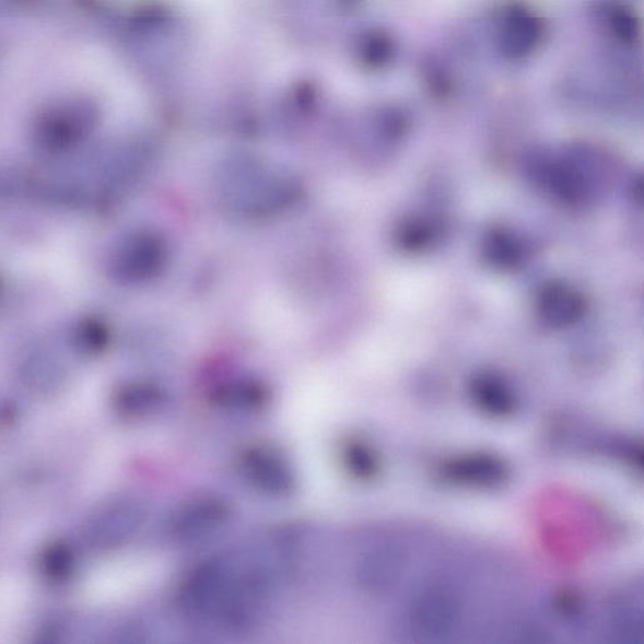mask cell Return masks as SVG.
<instances>
[{
  "mask_svg": "<svg viewBox=\"0 0 644 644\" xmlns=\"http://www.w3.org/2000/svg\"><path fill=\"white\" fill-rule=\"evenodd\" d=\"M294 559V541L283 535L208 559L182 584V612L227 632L255 630L270 613L274 590Z\"/></svg>",
  "mask_w": 644,
  "mask_h": 644,
  "instance_id": "cell-1",
  "label": "cell"
},
{
  "mask_svg": "<svg viewBox=\"0 0 644 644\" xmlns=\"http://www.w3.org/2000/svg\"><path fill=\"white\" fill-rule=\"evenodd\" d=\"M599 162L587 156L539 157L529 163L530 178L557 202L585 207L598 196Z\"/></svg>",
  "mask_w": 644,
  "mask_h": 644,
  "instance_id": "cell-2",
  "label": "cell"
},
{
  "mask_svg": "<svg viewBox=\"0 0 644 644\" xmlns=\"http://www.w3.org/2000/svg\"><path fill=\"white\" fill-rule=\"evenodd\" d=\"M462 601L454 587L433 583L418 590L405 610V630L417 642L445 640L461 621Z\"/></svg>",
  "mask_w": 644,
  "mask_h": 644,
  "instance_id": "cell-3",
  "label": "cell"
},
{
  "mask_svg": "<svg viewBox=\"0 0 644 644\" xmlns=\"http://www.w3.org/2000/svg\"><path fill=\"white\" fill-rule=\"evenodd\" d=\"M148 508L137 497H119L108 501L91 516L86 537L90 546L114 549L128 542L144 525Z\"/></svg>",
  "mask_w": 644,
  "mask_h": 644,
  "instance_id": "cell-4",
  "label": "cell"
},
{
  "mask_svg": "<svg viewBox=\"0 0 644 644\" xmlns=\"http://www.w3.org/2000/svg\"><path fill=\"white\" fill-rule=\"evenodd\" d=\"M165 245L161 237L148 231L125 236L113 250L110 272L124 283H138L152 279L163 269Z\"/></svg>",
  "mask_w": 644,
  "mask_h": 644,
  "instance_id": "cell-5",
  "label": "cell"
},
{
  "mask_svg": "<svg viewBox=\"0 0 644 644\" xmlns=\"http://www.w3.org/2000/svg\"><path fill=\"white\" fill-rule=\"evenodd\" d=\"M232 510L216 497H198L179 506L172 515L168 531L174 541L199 543L213 539L231 522Z\"/></svg>",
  "mask_w": 644,
  "mask_h": 644,
  "instance_id": "cell-6",
  "label": "cell"
},
{
  "mask_svg": "<svg viewBox=\"0 0 644 644\" xmlns=\"http://www.w3.org/2000/svg\"><path fill=\"white\" fill-rule=\"evenodd\" d=\"M242 475L257 491L286 497L296 489V475L286 457L271 447L248 448L239 459Z\"/></svg>",
  "mask_w": 644,
  "mask_h": 644,
  "instance_id": "cell-7",
  "label": "cell"
},
{
  "mask_svg": "<svg viewBox=\"0 0 644 644\" xmlns=\"http://www.w3.org/2000/svg\"><path fill=\"white\" fill-rule=\"evenodd\" d=\"M94 119L86 110H63L46 115L37 124L33 139L42 154L67 155L83 144L90 136Z\"/></svg>",
  "mask_w": 644,
  "mask_h": 644,
  "instance_id": "cell-8",
  "label": "cell"
},
{
  "mask_svg": "<svg viewBox=\"0 0 644 644\" xmlns=\"http://www.w3.org/2000/svg\"><path fill=\"white\" fill-rule=\"evenodd\" d=\"M406 566V550L396 542H382L366 550L358 560L356 582L364 592L382 596L397 587Z\"/></svg>",
  "mask_w": 644,
  "mask_h": 644,
  "instance_id": "cell-9",
  "label": "cell"
},
{
  "mask_svg": "<svg viewBox=\"0 0 644 644\" xmlns=\"http://www.w3.org/2000/svg\"><path fill=\"white\" fill-rule=\"evenodd\" d=\"M535 305L542 323L557 329L578 323L587 312V301L581 292L562 282L546 284Z\"/></svg>",
  "mask_w": 644,
  "mask_h": 644,
  "instance_id": "cell-10",
  "label": "cell"
},
{
  "mask_svg": "<svg viewBox=\"0 0 644 644\" xmlns=\"http://www.w3.org/2000/svg\"><path fill=\"white\" fill-rule=\"evenodd\" d=\"M113 401L117 413L137 420L161 411L165 396L153 384L128 383L115 391Z\"/></svg>",
  "mask_w": 644,
  "mask_h": 644,
  "instance_id": "cell-11",
  "label": "cell"
},
{
  "mask_svg": "<svg viewBox=\"0 0 644 644\" xmlns=\"http://www.w3.org/2000/svg\"><path fill=\"white\" fill-rule=\"evenodd\" d=\"M445 476L450 481L493 487L505 480L506 470L503 462L490 456H468L456 459L445 467Z\"/></svg>",
  "mask_w": 644,
  "mask_h": 644,
  "instance_id": "cell-12",
  "label": "cell"
},
{
  "mask_svg": "<svg viewBox=\"0 0 644 644\" xmlns=\"http://www.w3.org/2000/svg\"><path fill=\"white\" fill-rule=\"evenodd\" d=\"M470 395L477 408L493 417H505L515 411V397L507 384L497 375H477L471 383Z\"/></svg>",
  "mask_w": 644,
  "mask_h": 644,
  "instance_id": "cell-13",
  "label": "cell"
},
{
  "mask_svg": "<svg viewBox=\"0 0 644 644\" xmlns=\"http://www.w3.org/2000/svg\"><path fill=\"white\" fill-rule=\"evenodd\" d=\"M482 256L495 269L514 270L524 262L525 247L514 233L495 229L483 238Z\"/></svg>",
  "mask_w": 644,
  "mask_h": 644,
  "instance_id": "cell-14",
  "label": "cell"
},
{
  "mask_svg": "<svg viewBox=\"0 0 644 644\" xmlns=\"http://www.w3.org/2000/svg\"><path fill=\"white\" fill-rule=\"evenodd\" d=\"M22 378L37 390L55 389L63 382L65 371L57 358L47 349L32 350L21 367Z\"/></svg>",
  "mask_w": 644,
  "mask_h": 644,
  "instance_id": "cell-15",
  "label": "cell"
},
{
  "mask_svg": "<svg viewBox=\"0 0 644 644\" xmlns=\"http://www.w3.org/2000/svg\"><path fill=\"white\" fill-rule=\"evenodd\" d=\"M641 601L625 596L618 600L610 616L609 634L617 643L640 644L643 634Z\"/></svg>",
  "mask_w": 644,
  "mask_h": 644,
  "instance_id": "cell-16",
  "label": "cell"
},
{
  "mask_svg": "<svg viewBox=\"0 0 644 644\" xmlns=\"http://www.w3.org/2000/svg\"><path fill=\"white\" fill-rule=\"evenodd\" d=\"M38 567L47 582L62 584L69 582L77 571V555L69 543L52 542L42 550Z\"/></svg>",
  "mask_w": 644,
  "mask_h": 644,
  "instance_id": "cell-17",
  "label": "cell"
},
{
  "mask_svg": "<svg viewBox=\"0 0 644 644\" xmlns=\"http://www.w3.org/2000/svg\"><path fill=\"white\" fill-rule=\"evenodd\" d=\"M215 400L225 408L255 411L267 403L269 393L257 382L238 380L216 390Z\"/></svg>",
  "mask_w": 644,
  "mask_h": 644,
  "instance_id": "cell-18",
  "label": "cell"
},
{
  "mask_svg": "<svg viewBox=\"0 0 644 644\" xmlns=\"http://www.w3.org/2000/svg\"><path fill=\"white\" fill-rule=\"evenodd\" d=\"M108 340H110V332L97 317H83L70 330L71 346L82 355L103 353L108 346Z\"/></svg>",
  "mask_w": 644,
  "mask_h": 644,
  "instance_id": "cell-19",
  "label": "cell"
},
{
  "mask_svg": "<svg viewBox=\"0 0 644 644\" xmlns=\"http://www.w3.org/2000/svg\"><path fill=\"white\" fill-rule=\"evenodd\" d=\"M437 229L421 219H407L398 225L396 232L397 245L407 253H421L432 246L436 239Z\"/></svg>",
  "mask_w": 644,
  "mask_h": 644,
  "instance_id": "cell-20",
  "label": "cell"
},
{
  "mask_svg": "<svg viewBox=\"0 0 644 644\" xmlns=\"http://www.w3.org/2000/svg\"><path fill=\"white\" fill-rule=\"evenodd\" d=\"M342 462L347 470L361 480H371L379 470L378 459L370 446L364 442H348L342 449Z\"/></svg>",
  "mask_w": 644,
  "mask_h": 644,
  "instance_id": "cell-21",
  "label": "cell"
}]
</instances>
